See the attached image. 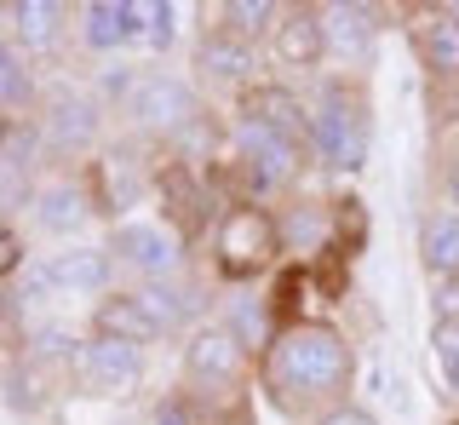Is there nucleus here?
<instances>
[{"mask_svg":"<svg viewBox=\"0 0 459 425\" xmlns=\"http://www.w3.org/2000/svg\"><path fill=\"white\" fill-rule=\"evenodd\" d=\"M81 23H86V30H81V35H86V47H98V52H104V47H121V40L138 30V6L92 0V6L81 12Z\"/></svg>","mask_w":459,"mask_h":425,"instance_id":"obj_14","label":"nucleus"},{"mask_svg":"<svg viewBox=\"0 0 459 425\" xmlns=\"http://www.w3.org/2000/svg\"><path fill=\"white\" fill-rule=\"evenodd\" d=\"M425 259H430V271H442V276L459 271V212H442V219L425 224Z\"/></svg>","mask_w":459,"mask_h":425,"instance_id":"obj_20","label":"nucleus"},{"mask_svg":"<svg viewBox=\"0 0 459 425\" xmlns=\"http://www.w3.org/2000/svg\"><path fill=\"white\" fill-rule=\"evenodd\" d=\"M47 138H52L57 150H81L86 138H92V104L64 92V98L47 109Z\"/></svg>","mask_w":459,"mask_h":425,"instance_id":"obj_16","label":"nucleus"},{"mask_svg":"<svg viewBox=\"0 0 459 425\" xmlns=\"http://www.w3.org/2000/svg\"><path fill=\"white\" fill-rule=\"evenodd\" d=\"M236 144H241V155H247V167L258 173V184H287V178H293V167H299L293 133H281V126L247 116L241 133H236Z\"/></svg>","mask_w":459,"mask_h":425,"instance_id":"obj_4","label":"nucleus"},{"mask_svg":"<svg viewBox=\"0 0 459 425\" xmlns=\"http://www.w3.org/2000/svg\"><path fill=\"white\" fill-rule=\"evenodd\" d=\"M437 362H442V374L459 386V322H442L437 328Z\"/></svg>","mask_w":459,"mask_h":425,"instance_id":"obj_25","label":"nucleus"},{"mask_svg":"<svg viewBox=\"0 0 459 425\" xmlns=\"http://www.w3.org/2000/svg\"><path fill=\"white\" fill-rule=\"evenodd\" d=\"M0 104H6V109H23L29 104V69H23V52L18 47L0 52Z\"/></svg>","mask_w":459,"mask_h":425,"instance_id":"obj_21","label":"nucleus"},{"mask_svg":"<svg viewBox=\"0 0 459 425\" xmlns=\"http://www.w3.org/2000/svg\"><path fill=\"white\" fill-rule=\"evenodd\" d=\"M322 30H327V47H339V52L356 58V52L373 47V12H362V6H327Z\"/></svg>","mask_w":459,"mask_h":425,"instance_id":"obj_17","label":"nucleus"},{"mask_svg":"<svg viewBox=\"0 0 459 425\" xmlns=\"http://www.w3.org/2000/svg\"><path fill=\"white\" fill-rule=\"evenodd\" d=\"M138 299H143V310H150V317L161 322V328H167L172 317H178V310H190V299H184V293H172V288H161V282H143Z\"/></svg>","mask_w":459,"mask_h":425,"instance_id":"obj_22","label":"nucleus"},{"mask_svg":"<svg viewBox=\"0 0 459 425\" xmlns=\"http://www.w3.org/2000/svg\"><path fill=\"white\" fill-rule=\"evenodd\" d=\"M29 173H35V133L6 126V144H0V195H6V207H23Z\"/></svg>","mask_w":459,"mask_h":425,"instance_id":"obj_10","label":"nucleus"},{"mask_svg":"<svg viewBox=\"0 0 459 425\" xmlns=\"http://www.w3.org/2000/svg\"><path fill=\"white\" fill-rule=\"evenodd\" d=\"M201 75H219V81H241V75H253V47L241 35H207V47H201Z\"/></svg>","mask_w":459,"mask_h":425,"instance_id":"obj_15","label":"nucleus"},{"mask_svg":"<svg viewBox=\"0 0 459 425\" xmlns=\"http://www.w3.org/2000/svg\"><path fill=\"white\" fill-rule=\"evenodd\" d=\"M322 425H373L368 414H356V408H339V414H327Z\"/></svg>","mask_w":459,"mask_h":425,"instance_id":"obj_26","label":"nucleus"},{"mask_svg":"<svg viewBox=\"0 0 459 425\" xmlns=\"http://www.w3.org/2000/svg\"><path fill=\"white\" fill-rule=\"evenodd\" d=\"M316 144L333 167H362L368 155V116L344 87H327L316 104Z\"/></svg>","mask_w":459,"mask_h":425,"instance_id":"obj_2","label":"nucleus"},{"mask_svg":"<svg viewBox=\"0 0 459 425\" xmlns=\"http://www.w3.org/2000/svg\"><path fill=\"white\" fill-rule=\"evenodd\" d=\"M270 259H276V224H270L264 212H253V207H236L224 219V230H219L224 276H253V271H264Z\"/></svg>","mask_w":459,"mask_h":425,"instance_id":"obj_3","label":"nucleus"},{"mask_svg":"<svg viewBox=\"0 0 459 425\" xmlns=\"http://www.w3.org/2000/svg\"><path fill=\"white\" fill-rule=\"evenodd\" d=\"M270 386H276L287 403H310V396H333L344 379H351V351L333 328L322 322H299V328H281L270 339Z\"/></svg>","mask_w":459,"mask_h":425,"instance_id":"obj_1","label":"nucleus"},{"mask_svg":"<svg viewBox=\"0 0 459 425\" xmlns=\"http://www.w3.org/2000/svg\"><path fill=\"white\" fill-rule=\"evenodd\" d=\"M115 253H121L133 271L155 276V282L178 271V236L161 230V224H126V230L115 236Z\"/></svg>","mask_w":459,"mask_h":425,"instance_id":"obj_6","label":"nucleus"},{"mask_svg":"<svg viewBox=\"0 0 459 425\" xmlns=\"http://www.w3.org/2000/svg\"><path fill=\"white\" fill-rule=\"evenodd\" d=\"M92 328H98V339L143 345V339L161 334V322H155L150 310H143V299H104V305H98V317H92Z\"/></svg>","mask_w":459,"mask_h":425,"instance_id":"obj_9","label":"nucleus"},{"mask_svg":"<svg viewBox=\"0 0 459 425\" xmlns=\"http://www.w3.org/2000/svg\"><path fill=\"white\" fill-rule=\"evenodd\" d=\"M190 374L207 379V386H230L241 374V339L230 328H201L190 339Z\"/></svg>","mask_w":459,"mask_h":425,"instance_id":"obj_7","label":"nucleus"},{"mask_svg":"<svg viewBox=\"0 0 459 425\" xmlns=\"http://www.w3.org/2000/svg\"><path fill=\"white\" fill-rule=\"evenodd\" d=\"M270 18H276V12H270V6H258V0H236V6H224L230 35H241V40H247V35L258 30V23H270Z\"/></svg>","mask_w":459,"mask_h":425,"instance_id":"obj_23","label":"nucleus"},{"mask_svg":"<svg viewBox=\"0 0 459 425\" xmlns=\"http://www.w3.org/2000/svg\"><path fill=\"white\" fill-rule=\"evenodd\" d=\"M81 374L104 391H121L138 379V345H121V339H92L81 351Z\"/></svg>","mask_w":459,"mask_h":425,"instance_id":"obj_8","label":"nucleus"},{"mask_svg":"<svg viewBox=\"0 0 459 425\" xmlns=\"http://www.w3.org/2000/svg\"><path fill=\"white\" fill-rule=\"evenodd\" d=\"M454 202H459V167H454Z\"/></svg>","mask_w":459,"mask_h":425,"instance_id":"obj_28","label":"nucleus"},{"mask_svg":"<svg viewBox=\"0 0 459 425\" xmlns=\"http://www.w3.org/2000/svg\"><path fill=\"white\" fill-rule=\"evenodd\" d=\"M138 23H143V40H150V47H167L172 40V6H138Z\"/></svg>","mask_w":459,"mask_h":425,"instance_id":"obj_24","label":"nucleus"},{"mask_svg":"<svg viewBox=\"0 0 459 425\" xmlns=\"http://www.w3.org/2000/svg\"><path fill=\"white\" fill-rule=\"evenodd\" d=\"M12 23H18V35L29 47H52L57 23H64V6H57V0H18V6H12Z\"/></svg>","mask_w":459,"mask_h":425,"instance_id":"obj_19","label":"nucleus"},{"mask_svg":"<svg viewBox=\"0 0 459 425\" xmlns=\"http://www.w3.org/2000/svg\"><path fill=\"white\" fill-rule=\"evenodd\" d=\"M161 425H184V408L172 403V408H161Z\"/></svg>","mask_w":459,"mask_h":425,"instance_id":"obj_27","label":"nucleus"},{"mask_svg":"<svg viewBox=\"0 0 459 425\" xmlns=\"http://www.w3.org/2000/svg\"><path fill=\"white\" fill-rule=\"evenodd\" d=\"M327 47V30L322 18H310V12H293V18L276 23V58L281 64H316Z\"/></svg>","mask_w":459,"mask_h":425,"instance_id":"obj_12","label":"nucleus"},{"mask_svg":"<svg viewBox=\"0 0 459 425\" xmlns=\"http://www.w3.org/2000/svg\"><path fill=\"white\" fill-rule=\"evenodd\" d=\"M133 116L143 126H184V121H195V98L184 81H172V75H150V81H138L133 87Z\"/></svg>","mask_w":459,"mask_h":425,"instance_id":"obj_5","label":"nucleus"},{"mask_svg":"<svg viewBox=\"0 0 459 425\" xmlns=\"http://www.w3.org/2000/svg\"><path fill=\"white\" fill-rule=\"evenodd\" d=\"M35 219L47 224V230H75V224L86 219V195L75 190V184H47V190L35 195Z\"/></svg>","mask_w":459,"mask_h":425,"instance_id":"obj_18","label":"nucleus"},{"mask_svg":"<svg viewBox=\"0 0 459 425\" xmlns=\"http://www.w3.org/2000/svg\"><path fill=\"white\" fill-rule=\"evenodd\" d=\"M420 52L437 75H459V12H430L420 23Z\"/></svg>","mask_w":459,"mask_h":425,"instance_id":"obj_13","label":"nucleus"},{"mask_svg":"<svg viewBox=\"0 0 459 425\" xmlns=\"http://www.w3.org/2000/svg\"><path fill=\"white\" fill-rule=\"evenodd\" d=\"M47 288H64V293H92L109 282V259L104 253H64V259H52L47 271H40Z\"/></svg>","mask_w":459,"mask_h":425,"instance_id":"obj_11","label":"nucleus"}]
</instances>
